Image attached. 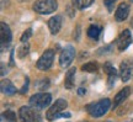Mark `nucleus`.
I'll use <instances>...</instances> for the list:
<instances>
[{
	"label": "nucleus",
	"instance_id": "nucleus-31",
	"mask_svg": "<svg viewBox=\"0 0 133 122\" xmlns=\"http://www.w3.org/2000/svg\"><path fill=\"white\" fill-rule=\"evenodd\" d=\"M83 122H88V121H83Z\"/></svg>",
	"mask_w": 133,
	"mask_h": 122
},
{
	"label": "nucleus",
	"instance_id": "nucleus-19",
	"mask_svg": "<svg viewBox=\"0 0 133 122\" xmlns=\"http://www.w3.org/2000/svg\"><path fill=\"white\" fill-rule=\"evenodd\" d=\"M81 70L83 72H89V73H94L97 70V63L96 62H90V63H86L81 67Z\"/></svg>",
	"mask_w": 133,
	"mask_h": 122
},
{
	"label": "nucleus",
	"instance_id": "nucleus-17",
	"mask_svg": "<svg viewBox=\"0 0 133 122\" xmlns=\"http://www.w3.org/2000/svg\"><path fill=\"white\" fill-rule=\"evenodd\" d=\"M100 33H101V27L100 26L92 25V26H90V27L88 28V36L90 38H92V40H97Z\"/></svg>",
	"mask_w": 133,
	"mask_h": 122
},
{
	"label": "nucleus",
	"instance_id": "nucleus-33",
	"mask_svg": "<svg viewBox=\"0 0 133 122\" xmlns=\"http://www.w3.org/2000/svg\"><path fill=\"white\" fill-rule=\"evenodd\" d=\"M132 25H133V22H132Z\"/></svg>",
	"mask_w": 133,
	"mask_h": 122
},
{
	"label": "nucleus",
	"instance_id": "nucleus-13",
	"mask_svg": "<svg viewBox=\"0 0 133 122\" xmlns=\"http://www.w3.org/2000/svg\"><path fill=\"white\" fill-rule=\"evenodd\" d=\"M129 93H131V89H129L128 86H126V88H123V89L121 90V91H118V93L116 94V96H115L114 106H112V107H114V108H117L119 105H121V104L124 102V101H126V99L129 96Z\"/></svg>",
	"mask_w": 133,
	"mask_h": 122
},
{
	"label": "nucleus",
	"instance_id": "nucleus-12",
	"mask_svg": "<svg viewBox=\"0 0 133 122\" xmlns=\"http://www.w3.org/2000/svg\"><path fill=\"white\" fill-rule=\"evenodd\" d=\"M62 27V16L61 15H56L48 20V28L52 35H57L61 31Z\"/></svg>",
	"mask_w": 133,
	"mask_h": 122
},
{
	"label": "nucleus",
	"instance_id": "nucleus-10",
	"mask_svg": "<svg viewBox=\"0 0 133 122\" xmlns=\"http://www.w3.org/2000/svg\"><path fill=\"white\" fill-rule=\"evenodd\" d=\"M132 43V35L129 32V30H124L122 31V33L119 35L118 40H117V48L118 51H126L128 46Z\"/></svg>",
	"mask_w": 133,
	"mask_h": 122
},
{
	"label": "nucleus",
	"instance_id": "nucleus-22",
	"mask_svg": "<svg viewBox=\"0 0 133 122\" xmlns=\"http://www.w3.org/2000/svg\"><path fill=\"white\" fill-rule=\"evenodd\" d=\"M104 70L107 73V75H111V74H117V72L115 69V67H112V64L107 62V63H105L104 64Z\"/></svg>",
	"mask_w": 133,
	"mask_h": 122
},
{
	"label": "nucleus",
	"instance_id": "nucleus-28",
	"mask_svg": "<svg viewBox=\"0 0 133 122\" xmlns=\"http://www.w3.org/2000/svg\"><path fill=\"white\" fill-rule=\"evenodd\" d=\"M9 5V0H1V9H5Z\"/></svg>",
	"mask_w": 133,
	"mask_h": 122
},
{
	"label": "nucleus",
	"instance_id": "nucleus-1",
	"mask_svg": "<svg viewBox=\"0 0 133 122\" xmlns=\"http://www.w3.org/2000/svg\"><path fill=\"white\" fill-rule=\"evenodd\" d=\"M110 107H111V101H110V99L106 98V99H101L95 104L89 105L86 107V110H88V112L90 113V116L97 118L104 116L105 113L110 110Z\"/></svg>",
	"mask_w": 133,
	"mask_h": 122
},
{
	"label": "nucleus",
	"instance_id": "nucleus-6",
	"mask_svg": "<svg viewBox=\"0 0 133 122\" xmlns=\"http://www.w3.org/2000/svg\"><path fill=\"white\" fill-rule=\"evenodd\" d=\"M66 106H68V104H66V101L64 99H58L57 101L48 108L47 113H46L47 120L48 121H53V120L58 118V115L62 112L63 110H65Z\"/></svg>",
	"mask_w": 133,
	"mask_h": 122
},
{
	"label": "nucleus",
	"instance_id": "nucleus-30",
	"mask_svg": "<svg viewBox=\"0 0 133 122\" xmlns=\"http://www.w3.org/2000/svg\"><path fill=\"white\" fill-rule=\"evenodd\" d=\"M129 1H131V3H133V0H129Z\"/></svg>",
	"mask_w": 133,
	"mask_h": 122
},
{
	"label": "nucleus",
	"instance_id": "nucleus-7",
	"mask_svg": "<svg viewBox=\"0 0 133 122\" xmlns=\"http://www.w3.org/2000/svg\"><path fill=\"white\" fill-rule=\"evenodd\" d=\"M74 58H75V48L73 46H70V44H68L62 51V53H61L59 64L63 68H66V67L70 66V63L74 61Z\"/></svg>",
	"mask_w": 133,
	"mask_h": 122
},
{
	"label": "nucleus",
	"instance_id": "nucleus-4",
	"mask_svg": "<svg viewBox=\"0 0 133 122\" xmlns=\"http://www.w3.org/2000/svg\"><path fill=\"white\" fill-rule=\"evenodd\" d=\"M52 102V95L48 94V93H38L35 94L30 98L29 104L32 107L37 108V110H42L46 108L47 106H49Z\"/></svg>",
	"mask_w": 133,
	"mask_h": 122
},
{
	"label": "nucleus",
	"instance_id": "nucleus-18",
	"mask_svg": "<svg viewBox=\"0 0 133 122\" xmlns=\"http://www.w3.org/2000/svg\"><path fill=\"white\" fill-rule=\"evenodd\" d=\"M1 118H3L5 122H17L16 113H15L12 110H6L5 112H3Z\"/></svg>",
	"mask_w": 133,
	"mask_h": 122
},
{
	"label": "nucleus",
	"instance_id": "nucleus-26",
	"mask_svg": "<svg viewBox=\"0 0 133 122\" xmlns=\"http://www.w3.org/2000/svg\"><path fill=\"white\" fill-rule=\"evenodd\" d=\"M27 90H29V78H26V79H25L24 88H22V90H21L20 93H21V94H25V93H27Z\"/></svg>",
	"mask_w": 133,
	"mask_h": 122
},
{
	"label": "nucleus",
	"instance_id": "nucleus-5",
	"mask_svg": "<svg viewBox=\"0 0 133 122\" xmlns=\"http://www.w3.org/2000/svg\"><path fill=\"white\" fill-rule=\"evenodd\" d=\"M54 61V51L53 49H47L46 52H43V54L39 57V59L36 63V68L38 70H48L53 64Z\"/></svg>",
	"mask_w": 133,
	"mask_h": 122
},
{
	"label": "nucleus",
	"instance_id": "nucleus-32",
	"mask_svg": "<svg viewBox=\"0 0 133 122\" xmlns=\"http://www.w3.org/2000/svg\"><path fill=\"white\" fill-rule=\"evenodd\" d=\"M106 122H111V121H106Z\"/></svg>",
	"mask_w": 133,
	"mask_h": 122
},
{
	"label": "nucleus",
	"instance_id": "nucleus-11",
	"mask_svg": "<svg viewBox=\"0 0 133 122\" xmlns=\"http://www.w3.org/2000/svg\"><path fill=\"white\" fill-rule=\"evenodd\" d=\"M129 15V5L127 3H121L115 12V20L117 22H122L128 17Z\"/></svg>",
	"mask_w": 133,
	"mask_h": 122
},
{
	"label": "nucleus",
	"instance_id": "nucleus-20",
	"mask_svg": "<svg viewBox=\"0 0 133 122\" xmlns=\"http://www.w3.org/2000/svg\"><path fill=\"white\" fill-rule=\"evenodd\" d=\"M36 88H37L38 90H41V91H44L46 89L49 88V80L42 79V80H39V81H37V83H36Z\"/></svg>",
	"mask_w": 133,
	"mask_h": 122
},
{
	"label": "nucleus",
	"instance_id": "nucleus-9",
	"mask_svg": "<svg viewBox=\"0 0 133 122\" xmlns=\"http://www.w3.org/2000/svg\"><path fill=\"white\" fill-rule=\"evenodd\" d=\"M132 69L133 64L131 61H123L119 66V75H121V80L123 83H127L131 78H132Z\"/></svg>",
	"mask_w": 133,
	"mask_h": 122
},
{
	"label": "nucleus",
	"instance_id": "nucleus-25",
	"mask_svg": "<svg viewBox=\"0 0 133 122\" xmlns=\"http://www.w3.org/2000/svg\"><path fill=\"white\" fill-rule=\"evenodd\" d=\"M116 1H117V0H104V4H105V6L107 8V11H109V12H112V11H114Z\"/></svg>",
	"mask_w": 133,
	"mask_h": 122
},
{
	"label": "nucleus",
	"instance_id": "nucleus-8",
	"mask_svg": "<svg viewBox=\"0 0 133 122\" xmlns=\"http://www.w3.org/2000/svg\"><path fill=\"white\" fill-rule=\"evenodd\" d=\"M0 43H1V48H5L6 46H9V43L12 40V33L11 30L5 22L0 24Z\"/></svg>",
	"mask_w": 133,
	"mask_h": 122
},
{
	"label": "nucleus",
	"instance_id": "nucleus-3",
	"mask_svg": "<svg viewBox=\"0 0 133 122\" xmlns=\"http://www.w3.org/2000/svg\"><path fill=\"white\" fill-rule=\"evenodd\" d=\"M19 118L21 122H41V115L37 108L30 106H21L19 110Z\"/></svg>",
	"mask_w": 133,
	"mask_h": 122
},
{
	"label": "nucleus",
	"instance_id": "nucleus-24",
	"mask_svg": "<svg viewBox=\"0 0 133 122\" xmlns=\"http://www.w3.org/2000/svg\"><path fill=\"white\" fill-rule=\"evenodd\" d=\"M31 36H32V28H27V30L22 33V36H21V42L26 43L30 40V37H31Z\"/></svg>",
	"mask_w": 133,
	"mask_h": 122
},
{
	"label": "nucleus",
	"instance_id": "nucleus-23",
	"mask_svg": "<svg viewBox=\"0 0 133 122\" xmlns=\"http://www.w3.org/2000/svg\"><path fill=\"white\" fill-rule=\"evenodd\" d=\"M131 107H132V102L126 104V105L122 106V108H118V110H117V115H118V116H122L123 113H127L129 110H131Z\"/></svg>",
	"mask_w": 133,
	"mask_h": 122
},
{
	"label": "nucleus",
	"instance_id": "nucleus-15",
	"mask_svg": "<svg viewBox=\"0 0 133 122\" xmlns=\"http://www.w3.org/2000/svg\"><path fill=\"white\" fill-rule=\"evenodd\" d=\"M75 72H76L75 68H71V69L68 70V73L65 75V80H64L65 89H71L74 86V75H75Z\"/></svg>",
	"mask_w": 133,
	"mask_h": 122
},
{
	"label": "nucleus",
	"instance_id": "nucleus-29",
	"mask_svg": "<svg viewBox=\"0 0 133 122\" xmlns=\"http://www.w3.org/2000/svg\"><path fill=\"white\" fill-rule=\"evenodd\" d=\"M1 75H3V76L5 75V66L4 64H1Z\"/></svg>",
	"mask_w": 133,
	"mask_h": 122
},
{
	"label": "nucleus",
	"instance_id": "nucleus-16",
	"mask_svg": "<svg viewBox=\"0 0 133 122\" xmlns=\"http://www.w3.org/2000/svg\"><path fill=\"white\" fill-rule=\"evenodd\" d=\"M95 0H71L73 6L78 10H84L86 8H89Z\"/></svg>",
	"mask_w": 133,
	"mask_h": 122
},
{
	"label": "nucleus",
	"instance_id": "nucleus-27",
	"mask_svg": "<svg viewBox=\"0 0 133 122\" xmlns=\"http://www.w3.org/2000/svg\"><path fill=\"white\" fill-rule=\"evenodd\" d=\"M86 94V89H84V88H79L78 89V95H85Z\"/></svg>",
	"mask_w": 133,
	"mask_h": 122
},
{
	"label": "nucleus",
	"instance_id": "nucleus-21",
	"mask_svg": "<svg viewBox=\"0 0 133 122\" xmlns=\"http://www.w3.org/2000/svg\"><path fill=\"white\" fill-rule=\"evenodd\" d=\"M29 51H30V44L29 43H26V44H24V46H21V47L19 48V57L20 58H25V57L29 54Z\"/></svg>",
	"mask_w": 133,
	"mask_h": 122
},
{
	"label": "nucleus",
	"instance_id": "nucleus-2",
	"mask_svg": "<svg viewBox=\"0 0 133 122\" xmlns=\"http://www.w3.org/2000/svg\"><path fill=\"white\" fill-rule=\"evenodd\" d=\"M58 9L57 0H36L33 4V10L41 15H48Z\"/></svg>",
	"mask_w": 133,
	"mask_h": 122
},
{
	"label": "nucleus",
	"instance_id": "nucleus-14",
	"mask_svg": "<svg viewBox=\"0 0 133 122\" xmlns=\"http://www.w3.org/2000/svg\"><path fill=\"white\" fill-rule=\"evenodd\" d=\"M1 93L4 95H14L16 93V88L14 86V84L11 83V80L9 79H3L1 80Z\"/></svg>",
	"mask_w": 133,
	"mask_h": 122
}]
</instances>
